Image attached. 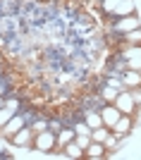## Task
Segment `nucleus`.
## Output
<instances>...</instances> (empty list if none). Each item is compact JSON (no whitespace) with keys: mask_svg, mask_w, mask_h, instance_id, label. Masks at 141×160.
<instances>
[{"mask_svg":"<svg viewBox=\"0 0 141 160\" xmlns=\"http://www.w3.org/2000/svg\"><path fill=\"white\" fill-rule=\"evenodd\" d=\"M103 122H105V124H117V122H120V110L105 108V110H103Z\"/></svg>","mask_w":141,"mask_h":160,"instance_id":"nucleus-1","label":"nucleus"},{"mask_svg":"<svg viewBox=\"0 0 141 160\" xmlns=\"http://www.w3.org/2000/svg\"><path fill=\"white\" fill-rule=\"evenodd\" d=\"M115 100H117V105H120L122 110H127V112H129V110H132V108H134V100L129 98V96H117V98H115Z\"/></svg>","mask_w":141,"mask_h":160,"instance_id":"nucleus-2","label":"nucleus"},{"mask_svg":"<svg viewBox=\"0 0 141 160\" xmlns=\"http://www.w3.org/2000/svg\"><path fill=\"white\" fill-rule=\"evenodd\" d=\"M50 143H53V136H50V134H41L38 136V146L41 148H48Z\"/></svg>","mask_w":141,"mask_h":160,"instance_id":"nucleus-3","label":"nucleus"},{"mask_svg":"<svg viewBox=\"0 0 141 160\" xmlns=\"http://www.w3.org/2000/svg\"><path fill=\"white\" fill-rule=\"evenodd\" d=\"M124 81H127V84H139V74H124Z\"/></svg>","mask_w":141,"mask_h":160,"instance_id":"nucleus-4","label":"nucleus"},{"mask_svg":"<svg viewBox=\"0 0 141 160\" xmlns=\"http://www.w3.org/2000/svg\"><path fill=\"white\" fill-rule=\"evenodd\" d=\"M101 153H103V148H101V146L88 148V155H91V158H101Z\"/></svg>","mask_w":141,"mask_h":160,"instance_id":"nucleus-5","label":"nucleus"},{"mask_svg":"<svg viewBox=\"0 0 141 160\" xmlns=\"http://www.w3.org/2000/svg\"><path fill=\"white\" fill-rule=\"evenodd\" d=\"M120 27H122V29H127V27H129V29H134V27H136V19H122Z\"/></svg>","mask_w":141,"mask_h":160,"instance_id":"nucleus-6","label":"nucleus"},{"mask_svg":"<svg viewBox=\"0 0 141 160\" xmlns=\"http://www.w3.org/2000/svg\"><path fill=\"white\" fill-rule=\"evenodd\" d=\"M27 136H29L27 132H22V134H19V136H17V139H14V141H17V143H27V141H29Z\"/></svg>","mask_w":141,"mask_h":160,"instance_id":"nucleus-7","label":"nucleus"},{"mask_svg":"<svg viewBox=\"0 0 141 160\" xmlns=\"http://www.w3.org/2000/svg\"><path fill=\"white\" fill-rule=\"evenodd\" d=\"M67 151H69V153H72V155H74V158H77V155H79V148H77V146H69V148H67Z\"/></svg>","mask_w":141,"mask_h":160,"instance_id":"nucleus-8","label":"nucleus"},{"mask_svg":"<svg viewBox=\"0 0 141 160\" xmlns=\"http://www.w3.org/2000/svg\"><path fill=\"white\" fill-rule=\"evenodd\" d=\"M103 136H105L103 132H96V134H93V139H96V141H103Z\"/></svg>","mask_w":141,"mask_h":160,"instance_id":"nucleus-9","label":"nucleus"}]
</instances>
